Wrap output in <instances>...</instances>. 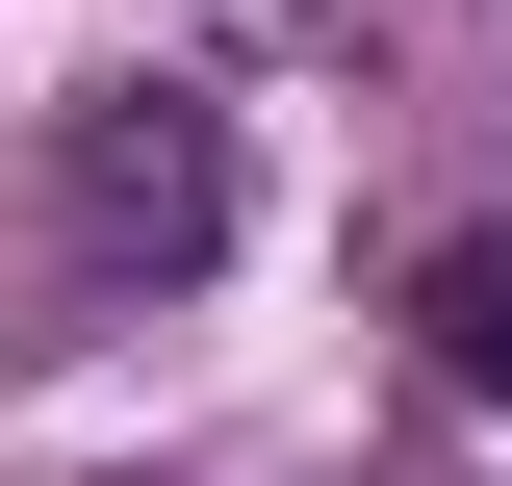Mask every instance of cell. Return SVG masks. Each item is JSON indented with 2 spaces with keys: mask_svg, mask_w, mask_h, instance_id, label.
Returning <instances> with one entry per match:
<instances>
[{
  "mask_svg": "<svg viewBox=\"0 0 512 486\" xmlns=\"http://www.w3.org/2000/svg\"><path fill=\"white\" fill-rule=\"evenodd\" d=\"M52 256H77V282H205V256H231V103L103 77L77 154H52Z\"/></svg>",
  "mask_w": 512,
  "mask_h": 486,
  "instance_id": "obj_1",
  "label": "cell"
},
{
  "mask_svg": "<svg viewBox=\"0 0 512 486\" xmlns=\"http://www.w3.org/2000/svg\"><path fill=\"white\" fill-rule=\"evenodd\" d=\"M410 333H436V384H461V410H512V231H436Z\"/></svg>",
  "mask_w": 512,
  "mask_h": 486,
  "instance_id": "obj_2",
  "label": "cell"
}]
</instances>
